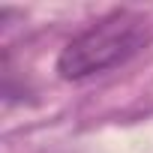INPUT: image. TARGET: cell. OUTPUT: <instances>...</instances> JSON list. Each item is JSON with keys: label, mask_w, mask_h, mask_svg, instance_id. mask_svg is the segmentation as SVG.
Instances as JSON below:
<instances>
[{"label": "cell", "mask_w": 153, "mask_h": 153, "mask_svg": "<svg viewBox=\"0 0 153 153\" xmlns=\"http://www.w3.org/2000/svg\"><path fill=\"white\" fill-rule=\"evenodd\" d=\"M150 45V21L132 9H114L72 36L57 54L63 81H87L93 75L129 63Z\"/></svg>", "instance_id": "obj_1"}]
</instances>
